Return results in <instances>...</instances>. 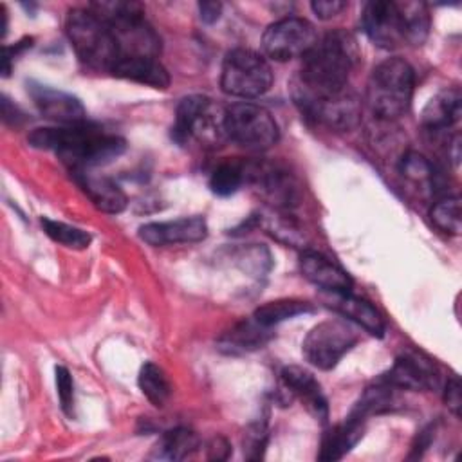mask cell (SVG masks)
I'll list each match as a JSON object with an SVG mask.
<instances>
[{
  "mask_svg": "<svg viewBox=\"0 0 462 462\" xmlns=\"http://www.w3.org/2000/svg\"><path fill=\"white\" fill-rule=\"evenodd\" d=\"M359 60L356 38L334 29L318 38L312 49L303 56L301 70L294 81V96H325L348 87L350 72Z\"/></svg>",
  "mask_w": 462,
  "mask_h": 462,
  "instance_id": "6da1fadb",
  "label": "cell"
},
{
  "mask_svg": "<svg viewBox=\"0 0 462 462\" xmlns=\"http://www.w3.org/2000/svg\"><path fill=\"white\" fill-rule=\"evenodd\" d=\"M29 143L40 150L54 152L70 170H90L119 157L126 143L116 134H106L90 123L36 128Z\"/></svg>",
  "mask_w": 462,
  "mask_h": 462,
  "instance_id": "7a4b0ae2",
  "label": "cell"
},
{
  "mask_svg": "<svg viewBox=\"0 0 462 462\" xmlns=\"http://www.w3.org/2000/svg\"><path fill=\"white\" fill-rule=\"evenodd\" d=\"M415 74L411 65L399 58H386L374 67L366 85V103L372 114L383 121L404 116L411 105Z\"/></svg>",
  "mask_w": 462,
  "mask_h": 462,
  "instance_id": "3957f363",
  "label": "cell"
},
{
  "mask_svg": "<svg viewBox=\"0 0 462 462\" xmlns=\"http://www.w3.org/2000/svg\"><path fill=\"white\" fill-rule=\"evenodd\" d=\"M171 135L179 144L195 143L208 150L222 146L229 141L226 128V106L200 94L182 97L175 110Z\"/></svg>",
  "mask_w": 462,
  "mask_h": 462,
  "instance_id": "277c9868",
  "label": "cell"
},
{
  "mask_svg": "<svg viewBox=\"0 0 462 462\" xmlns=\"http://www.w3.org/2000/svg\"><path fill=\"white\" fill-rule=\"evenodd\" d=\"M65 31L81 63L96 70L112 72L119 61V47L112 29L88 7L70 9L65 18Z\"/></svg>",
  "mask_w": 462,
  "mask_h": 462,
  "instance_id": "5b68a950",
  "label": "cell"
},
{
  "mask_svg": "<svg viewBox=\"0 0 462 462\" xmlns=\"http://www.w3.org/2000/svg\"><path fill=\"white\" fill-rule=\"evenodd\" d=\"M273 85V70L267 60L251 49H233L226 54L220 72V87L227 96L254 99Z\"/></svg>",
  "mask_w": 462,
  "mask_h": 462,
  "instance_id": "8992f818",
  "label": "cell"
},
{
  "mask_svg": "<svg viewBox=\"0 0 462 462\" xmlns=\"http://www.w3.org/2000/svg\"><path fill=\"white\" fill-rule=\"evenodd\" d=\"M227 139L251 152H263L280 139V126L273 114L254 103L242 101L226 106Z\"/></svg>",
  "mask_w": 462,
  "mask_h": 462,
  "instance_id": "52a82bcc",
  "label": "cell"
},
{
  "mask_svg": "<svg viewBox=\"0 0 462 462\" xmlns=\"http://www.w3.org/2000/svg\"><path fill=\"white\" fill-rule=\"evenodd\" d=\"M357 341L359 334L348 321L327 319L309 330L301 343V350L312 366L330 370L356 346Z\"/></svg>",
  "mask_w": 462,
  "mask_h": 462,
  "instance_id": "ba28073f",
  "label": "cell"
},
{
  "mask_svg": "<svg viewBox=\"0 0 462 462\" xmlns=\"http://www.w3.org/2000/svg\"><path fill=\"white\" fill-rule=\"evenodd\" d=\"M316 40V29L309 20L285 16L267 25L262 34V49L274 61H289L292 58H303Z\"/></svg>",
  "mask_w": 462,
  "mask_h": 462,
  "instance_id": "9c48e42d",
  "label": "cell"
},
{
  "mask_svg": "<svg viewBox=\"0 0 462 462\" xmlns=\"http://www.w3.org/2000/svg\"><path fill=\"white\" fill-rule=\"evenodd\" d=\"M361 27L368 40L386 51L408 45V23L402 2L374 0L361 13Z\"/></svg>",
  "mask_w": 462,
  "mask_h": 462,
  "instance_id": "30bf717a",
  "label": "cell"
},
{
  "mask_svg": "<svg viewBox=\"0 0 462 462\" xmlns=\"http://www.w3.org/2000/svg\"><path fill=\"white\" fill-rule=\"evenodd\" d=\"M301 112L334 130H352L361 119V106L356 94L346 87L325 96H294Z\"/></svg>",
  "mask_w": 462,
  "mask_h": 462,
  "instance_id": "8fae6325",
  "label": "cell"
},
{
  "mask_svg": "<svg viewBox=\"0 0 462 462\" xmlns=\"http://www.w3.org/2000/svg\"><path fill=\"white\" fill-rule=\"evenodd\" d=\"M381 381L401 390H437L440 386V372L424 354L402 352Z\"/></svg>",
  "mask_w": 462,
  "mask_h": 462,
  "instance_id": "7c38bea8",
  "label": "cell"
},
{
  "mask_svg": "<svg viewBox=\"0 0 462 462\" xmlns=\"http://www.w3.org/2000/svg\"><path fill=\"white\" fill-rule=\"evenodd\" d=\"M245 182L253 184L276 208L289 209L300 199L294 179L285 170L269 162L245 164Z\"/></svg>",
  "mask_w": 462,
  "mask_h": 462,
  "instance_id": "4fadbf2b",
  "label": "cell"
},
{
  "mask_svg": "<svg viewBox=\"0 0 462 462\" xmlns=\"http://www.w3.org/2000/svg\"><path fill=\"white\" fill-rule=\"evenodd\" d=\"M27 92L43 117L60 123L61 126L85 123L87 112L76 96L38 81H27Z\"/></svg>",
  "mask_w": 462,
  "mask_h": 462,
  "instance_id": "5bb4252c",
  "label": "cell"
},
{
  "mask_svg": "<svg viewBox=\"0 0 462 462\" xmlns=\"http://www.w3.org/2000/svg\"><path fill=\"white\" fill-rule=\"evenodd\" d=\"M208 236V224L204 217H180L166 222H148L139 227V238L148 245H173L195 244Z\"/></svg>",
  "mask_w": 462,
  "mask_h": 462,
  "instance_id": "9a60e30c",
  "label": "cell"
},
{
  "mask_svg": "<svg viewBox=\"0 0 462 462\" xmlns=\"http://www.w3.org/2000/svg\"><path fill=\"white\" fill-rule=\"evenodd\" d=\"M300 271L323 292H350L354 285L345 269L312 249H305L300 254Z\"/></svg>",
  "mask_w": 462,
  "mask_h": 462,
  "instance_id": "2e32d148",
  "label": "cell"
},
{
  "mask_svg": "<svg viewBox=\"0 0 462 462\" xmlns=\"http://www.w3.org/2000/svg\"><path fill=\"white\" fill-rule=\"evenodd\" d=\"M282 377V383H283V388L298 397L300 401H303V404L307 406V410L316 417L319 419L321 422L327 420L328 417V406H327V399L321 392V386L319 383L316 381V377L301 368V366H285L280 374Z\"/></svg>",
  "mask_w": 462,
  "mask_h": 462,
  "instance_id": "e0dca14e",
  "label": "cell"
},
{
  "mask_svg": "<svg viewBox=\"0 0 462 462\" xmlns=\"http://www.w3.org/2000/svg\"><path fill=\"white\" fill-rule=\"evenodd\" d=\"M72 173L78 184L81 186V189L88 195V199L94 202V206L99 211L116 215L126 208L128 204L126 193L110 177L96 175L90 170H74Z\"/></svg>",
  "mask_w": 462,
  "mask_h": 462,
  "instance_id": "ac0fdd59",
  "label": "cell"
},
{
  "mask_svg": "<svg viewBox=\"0 0 462 462\" xmlns=\"http://www.w3.org/2000/svg\"><path fill=\"white\" fill-rule=\"evenodd\" d=\"M325 294H327V303L334 310H337L339 314H343L345 318H348L350 321H354L356 325L365 328L368 334L377 336V337L384 336V330H386L384 319L372 303L352 294V291L350 292H325Z\"/></svg>",
  "mask_w": 462,
  "mask_h": 462,
  "instance_id": "d6986e66",
  "label": "cell"
},
{
  "mask_svg": "<svg viewBox=\"0 0 462 462\" xmlns=\"http://www.w3.org/2000/svg\"><path fill=\"white\" fill-rule=\"evenodd\" d=\"M271 337H273L271 328L262 325L253 316L247 319H240L231 328H227L217 339V346L224 354L240 356V354H247L262 348Z\"/></svg>",
  "mask_w": 462,
  "mask_h": 462,
  "instance_id": "ffe728a7",
  "label": "cell"
},
{
  "mask_svg": "<svg viewBox=\"0 0 462 462\" xmlns=\"http://www.w3.org/2000/svg\"><path fill=\"white\" fill-rule=\"evenodd\" d=\"M462 114V96L457 87L437 92L422 110V126L426 132L439 135L458 123Z\"/></svg>",
  "mask_w": 462,
  "mask_h": 462,
  "instance_id": "44dd1931",
  "label": "cell"
},
{
  "mask_svg": "<svg viewBox=\"0 0 462 462\" xmlns=\"http://www.w3.org/2000/svg\"><path fill=\"white\" fill-rule=\"evenodd\" d=\"M117 78L148 85L153 88H168L170 85V74L164 69L162 63H159L157 58H141V56H128L121 58L112 72Z\"/></svg>",
  "mask_w": 462,
  "mask_h": 462,
  "instance_id": "7402d4cb",
  "label": "cell"
},
{
  "mask_svg": "<svg viewBox=\"0 0 462 462\" xmlns=\"http://www.w3.org/2000/svg\"><path fill=\"white\" fill-rule=\"evenodd\" d=\"M365 431V420L352 417L348 413V417L341 422L332 426L321 440V451L318 455L319 460H339L341 457H345L363 437Z\"/></svg>",
  "mask_w": 462,
  "mask_h": 462,
  "instance_id": "603a6c76",
  "label": "cell"
},
{
  "mask_svg": "<svg viewBox=\"0 0 462 462\" xmlns=\"http://www.w3.org/2000/svg\"><path fill=\"white\" fill-rule=\"evenodd\" d=\"M199 448H200V439L197 437V433L179 426L162 433V437L157 442L155 455L159 458H168V460H184L195 455Z\"/></svg>",
  "mask_w": 462,
  "mask_h": 462,
  "instance_id": "cb8c5ba5",
  "label": "cell"
},
{
  "mask_svg": "<svg viewBox=\"0 0 462 462\" xmlns=\"http://www.w3.org/2000/svg\"><path fill=\"white\" fill-rule=\"evenodd\" d=\"M314 307L312 303L309 301H303V300H289V298H283V300H274V301H267L263 305H260L256 310H254V318L273 328L274 325L285 321V319H292L296 316H301V314H309L312 312Z\"/></svg>",
  "mask_w": 462,
  "mask_h": 462,
  "instance_id": "d4e9b609",
  "label": "cell"
},
{
  "mask_svg": "<svg viewBox=\"0 0 462 462\" xmlns=\"http://www.w3.org/2000/svg\"><path fill=\"white\" fill-rule=\"evenodd\" d=\"M137 383H139L143 395L157 408L164 406L171 395V384H170L168 375L164 374V370L161 366H157L152 361H148L141 366Z\"/></svg>",
  "mask_w": 462,
  "mask_h": 462,
  "instance_id": "484cf974",
  "label": "cell"
},
{
  "mask_svg": "<svg viewBox=\"0 0 462 462\" xmlns=\"http://www.w3.org/2000/svg\"><path fill=\"white\" fill-rule=\"evenodd\" d=\"M399 168L404 179H408L410 182L424 186L431 193H435V188H439V171L435 170L433 162H430L424 155L417 152H408L402 155Z\"/></svg>",
  "mask_w": 462,
  "mask_h": 462,
  "instance_id": "4316f807",
  "label": "cell"
},
{
  "mask_svg": "<svg viewBox=\"0 0 462 462\" xmlns=\"http://www.w3.org/2000/svg\"><path fill=\"white\" fill-rule=\"evenodd\" d=\"M43 233L56 244H61L69 249H85L90 245L92 236L90 233H87L85 229H79L76 226L60 222V220H52L49 217H42L40 220Z\"/></svg>",
  "mask_w": 462,
  "mask_h": 462,
  "instance_id": "83f0119b",
  "label": "cell"
},
{
  "mask_svg": "<svg viewBox=\"0 0 462 462\" xmlns=\"http://www.w3.org/2000/svg\"><path fill=\"white\" fill-rule=\"evenodd\" d=\"M245 182V164L227 161L218 164L211 177H209V188L215 195L227 197L238 191V188Z\"/></svg>",
  "mask_w": 462,
  "mask_h": 462,
  "instance_id": "f1b7e54d",
  "label": "cell"
},
{
  "mask_svg": "<svg viewBox=\"0 0 462 462\" xmlns=\"http://www.w3.org/2000/svg\"><path fill=\"white\" fill-rule=\"evenodd\" d=\"M431 222L448 235L460 233V199L457 195H444L430 211Z\"/></svg>",
  "mask_w": 462,
  "mask_h": 462,
  "instance_id": "f546056e",
  "label": "cell"
},
{
  "mask_svg": "<svg viewBox=\"0 0 462 462\" xmlns=\"http://www.w3.org/2000/svg\"><path fill=\"white\" fill-rule=\"evenodd\" d=\"M56 390L65 415H74V381L65 366H56Z\"/></svg>",
  "mask_w": 462,
  "mask_h": 462,
  "instance_id": "4dcf8cb0",
  "label": "cell"
},
{
  "mask_svg": "<svg viewBox=\"0 0 462 462\" xmlns=\"http://www.w3.org/2000/svg\"><path fill=\"white\" fill-rule=\"evenodd\" d=\"M442 395H444V402H446V406L449 408V411H451L455 417H460L462 395H460V383H458V377H457V375L448 377V381H446V384H444V390H442Z\"/></svg>",
  "mask_w": 462,
  "mask_h": 462,
  "instance_id": "1f68e13d",
  "label": "cell"
},
{
  "mask_svg": "<svg viewBox=\"0 0 462 462\" xmlns=\"http://www.w3.org/2000/svg\"><path fill=\"white\" fill-rule=\"evenodd\" d=\"M310 9L314 11V14L321 20H330L334 16H337L343 9H346V2L341 0H316L310 4Z\"/></svg>",
  "mask_w": 462,
  "mask_h": 462,
  "instance_id": "d6a6232c",
  "label": "cell"
},
{
  "mask_svg": "<svg viewBox=\"0 0 462 462\" xmlns=\"http://www.w3.org/2000/svg\"><path fill=\"white\" fill-rule=\"evenodd\" d=\"M31 42H32V38H23L22 42L14 43V47H4V54H2V72H4V76L9 74L13 60H14L20 52H23L27 47H31Z\"/></svg>",
  "mask_w": 462,
  "mask_h": 462,
  "instance_id": "836d02e7",
  "label": "cell"
},
{
  "mask_svg": "<svg viewBox=\"0 0 462 462\" xmlns=\"http://www.w3.org/2000/svg\"><path fill=\"white\" fill-rule=\"evenodd\" d=\"M206 448H208V458L211 460H224L229 457V451H231V446L224 437L211 439Z\"/></svg>",
  "mask_w": 462,
  "mask_h": 462,
  "instance_id": "e575fe53",
  "label": "cell"
},
{
  "mask_svg": "<svg viewBox=\"0 0 462 462\" xmlns=\"http://www.w3.org/2000/svg\"><path fill=\"white\" fill-rule=\"evenodd\" d=\"M199 14L204 23H215L222 14V4L220 2H200Z\"/></svg>",
  "mask_w": 462,
  "mask_h": 462,
  "instance_id": "d590c367",
  "label": "cell"
},
{
  "mask_svg": "<svg viewBox=\"0 0 462 462\" xmlns=\"http://www.w3.org/2000/svg\"><path fill=\"white\" fill-rule=\"evenodd\" d=\"M2 116L7 125H16L22 119L20 110L14 105H11L7 97H4V101H2Z\"/></svg>",
  "mask_w": 462,
  "mask_h": 462,
  "instance_id": "8d00e7d4",
  "label": "cell"
}]
</instances>
